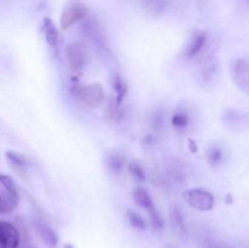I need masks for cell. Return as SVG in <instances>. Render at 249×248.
Listing matches in <instances>:
<instances>
[{"label":"cell","mask_w":249,"mask_h":248,"mask_svg":"<svg viewBox=\"0 0 249 248\" xmlns=\"http://www.w3.org/2000/svg\"><path fill=\"white\" fill-rule=\"evenodd\" d=\"M43 33L46 44L53 49L57 48L58 43H60V32L53 19L49 17H45L43 19Z\"/></svg>","instance_id":"9c48e42d"},{"label":"cell","mask_w":249,"mask_h":248,"mask_svg":"<svg viewBox=\"0 0 249 248\" xmlns=\"http://www.w3.org/2000/svg\"><path fill=\"white\" fill-rule=\"evenodd\" d=\"M106 167L112 174H121L126 164V157L121 152H111L106 156Z\"/></svg>","instance_id":"30bf717a"},{"label":"cell","mask_w":249,"mask_h":248,"mask_svg":"<svg viewBox=\"0 0 249 248\" xmlns=\"http://www.w3.org/2000/svg\"><path fill=\"white\" fill-rule=\"evenodd\" d=\"M66 60L72 73H79L88 63V49L82 41H71L66 45Z\"/></svg>","instance_id":"3957f363"},{"label":"cell","mask_w":249,"mask_h":248,"mask_svg":"<svg viewBox=\"0 0 249 248\" xmlns=\"http://www.w3.org/2000/svg\"><path fill=\"white\" fill-rule=\"evenodd\" d=\"M224 150L221 146L219 145H211L206 151V158L207 162L211 165L215 167V165L221 164L224 160Z\"/></svg>","instance_id":"2e32d148"},{"label":"cell","mask_w":249,"mask_h":248,"mask_svg":"<svg viewBox=\"0 0 249 248\" xmlns=\"http://www.w3.org/2000/svg\"><path fill=\"white\" fill-rule=\"evenodd\" d=\"M71 95L78 105L84 108H97L104 104L106 94L100 83L92 84H73Z\"/></svg>","instance_id":"6da1fadb"},{"label":"cell","mask_w":249,"mask_h":248,"mask_svg":"<svg viewBox=\"0 0 249 248\" xmlns=\"http://www.w3.org/2000/svg\"><path fill=\"white\" fill-rule=\"evenodd\" d=\"M18 203V197H15L10 195L4 190V195L0 194V213H11L16 208Z\"/></svg>","instance_id":"ac0fdd59"},{"label":"cell","mask_w":249,"mask_h":248,"mask_svg":"<svg viewBox=\"0 0 249 248\" xmlns=\"http://www.w3.org/2000/svg\"><path fill=\"white\" fill-rule=\"evenodd\" d=\"M89 15V10L79 0H72L63 9L60 18V27L62 31H67L78 22L85 19Z\"/></svg>","instance_id":"277c9868"},{"label":"cell","mask_w":249,"mask_h":248,"mask_svg":"<svg viewBox=\"0 0 249 248\" xmlns=\"http://www.w3.org/2000/svg\"><path fill=\"white\" fill-rule=\"evenodd\" d=\"M148 124L152 128V130L160 131L164 124V113L160 109H153L152 113L148 116Z\"/></svg>","instance_id":"7402d4cb"},{"label":"cell","mask_w":249,"mask_h":248,"mask_svg":"<svg viewBox=\"0 0 249 248\" xmlns=\"http://www.w3.org/2000/svg\"><path fill=\"white\" fill-rule=\"evenodd\" d=\"M168 248H174V247H168Z\"/></svg>","instance_id":"83f0119b"},{"label":"cell","mask_w":249,"mask_h":248,"mask_svg":"<svg viewBox=\"0 0 249 248\" xmlns=\"http://www.w3.org/2000/svg\"><path fill=\"white\" fill-rule=\"evenodd\" d=\"M232 78L243 91L249 94V56L235 61L232 66Z\"/></svg>","instance_id":"8992f818"},{"label":"cell","mask_w":249,"mask_h":248,"mask_svg":"<svg viewBox=\"0 0 249 248\" xmlns=\"http://www.w3.org/2000/svg\"><path fill=\"white\" fill-rule=\"evenodd\" d=\"M172 125L177 130H185L190 125V116L185 111H178L172 117Z\"/></svg>","instance_id":"44dd1931"},{"label":"cell","mask_w":249,"mask_h":248,"mask_svg":"<svg viewBox=\"0 0 249 248\" xmlns=\"http://www.w3.org/2000/svg\"><path fill=\"white\" fill-rule=\"evenodd\" d=\"M208 43V33L206 31H195L185 45L182 56L185 58H194L202 53Z\"/></svg>","instance_id":"5b68a950"},{"label":"cell","mask_w":249,"mask_h":248,"mask_svg":"<svg viewBox=\"0 0 249 248\" xmlns=\"http://www.w3.org/2000/svg\"><path fill=\"white\" fill-rule=\"evenodd\" d=\"M126 219H128L131 228L135 229V230L143 231L146 228H147V223H146L145 218H143L141 214H139L138 212L133 211V209L126 211Z\"/></svg>","instance_id":"ffe728a7"},{"label":"cell","mask_w":249,"mask_h":248,"mask_svg":"<svg viewBox=\"0 0 249 248\" xmlns=\"http://www.w3.org/2000/svg\"><path fill=\"white\" fill-rule=\"evenodd\" d=\"M169 1L170 0H138V4L140 5L143 11L153 15V16H157L164 11Z\"/></svg>","instance_id":"9a60e30c"},{"label":"cell","mask_w":249,"mask_h":248,"mask_svg":"<svg viewBox=\"0 0 249 248\" xmlns=\"http://www.w3.org/2000/svg\"><path fill=\"white\" fill-rule=\"evenodd\" d=\"M6 159L10 163L12 169L19 175V177H24L27 174V168H28V162H27L26 157L17 152H12L9 151L6 152Z\"/></svg>","instance_id":"7c38bea8"},{"label":"cell","mask_w":249,"mask_h":248,"mask_svg":"<svg viewBox=\"0 0 249 248\" xmlns=\"http://www.w3.org/2000/svg\"><path fill=\"white\" fill-rule=\"evenodd\" d=\"M182 197L191 208L198 212L212 211L214 208V204H215V198H214L213 194L209 192L208 190L201 189V187L186 190Z\"/></svg>","instance_id":"7a4b0ae2"},{"label":"cell","mask_w":249,"mask_h":248,"mask_svg":"<svg viewBox=\"0 0 249 248\" xmlns=\"http://www.w3.org/2000/svg\"><path fill=\"white\" fill-rule=\"evenodd\" d=\"M133 199L138 207L145 211H150L155 207V202H153L152 197L148 194V191L143 187H136L133 191Z\"/></svg>","instance_id":"5bb4252c"},{"label":"cell","mask_w":249,"mask_h":248,"mask_svg":"<svg viewBox=\"0 0 249 248\" xmlns=\"http://www.w3.org/2000/svg\"><path fill=\"white\" fill-rule=\"evenodd\" d=\"M169 218L172 221V226L175 229L177 232H179L180 235H186L187 233V225L186 220H185L184 213L181 212V209L178 206H170L169 208Z\"/></svg>","instance_id":"8fae6325"},{"label":"cell","mask_w":249,"mask_h":248,"mask_svg":"<svg viewBox=\"0 0 249 248\" xmlns=\"http://www.w3.org/2000/svg\"><path fill=\"white\" fill-rule=\"evenodd\" d=\"M243 1H245V2H246V4H247V5H248V6H249V0H243Z\"/></svg>","instance_id":"4316f807"},{"label":"cell","mask_w":249,"mask_h":248,"mask_svg":"<svg viewBox=\"0 0 249 248\" xmlns=\"http://www.w3.org/2000/svg\"><path fill=\"white\" fill-rule=\"evenodd\" d=\"M123 105L117 104L116 100L112 99L108 102V105L106 106V116L109 121L112 122H118L121 121L124 117V111H123Z\"/></svg>","instance_id":"d6986e66"},{"label":"cell","mask_w":249,"mask_h":248,"mask_svg":"<svg viewBox=\"0 0 249 248\" xmlns=\"http://www.w3.org/2000/svg\"><path fill=\"white\" fill-rule=\"evenodd\" d=\"M111 85L114 94H116V96H114L116 102L119 105H123L124 99H125L126 94H128V87H126L122 75H119L118 73H113L111 77Z\"/></svg>","instance_id":"4fadbf2b"},{"label":"cell","mask_w":249,"mask_h":248,"mask_svg":"<svg viewBox=\"0 0 249 248\" xmlns=\"http://www.w3.org/2000/svg\"><path fill=\"white\" fill-rule=\"evenodd\" d=\"M129 174L133 177V179L138 182H143L146 180V169L142 163L138 159L130 160L126 165Z\"/></svg>","instance_id":"e0dca14e"},{"label":"cell","mask_w":249,"mask_h":248,"mask_svg":"<svg viewBox=\"0 0 249 248\" xmlns=\"http://www.w3.org/2000/svg\"><path fill=\"white\" fill-rule=\"evenodd\" d=\"M202 248H229L224 242L218 240H208L203 243Z\"/></svg>","instance_id":"d4e9b609"},{"label":"cell","mask_w":249,"mask_h":248,"mask_svg":"<svg viewBox=\"0 0 249 248\" xmlns=\"http://www.w3.org/2000/svg\"><path fill=\"white\" fill-rule=\"evenodd\" d=\"M34 230H36L38 237L43 241V243L45 246H48L49 248H56L58 243V236L56 233V231L51 228L50 224L48 221L43 220V219H34L33 221Z\"/></svg>","instance_id":"52a82bcc"},{"label":"cell","mask_w":249,"mask_h":248,"mask_svg":"<svg viewBox=\"0 0 249 248\" xmlns=\"http://www.w3.org/2000/svg\"><path fill=\"white\" fill-rule=\"evenodd\" d=\"M19 232L12 224L0 221V248H18Z\"/></svg>","instance_id":"ba28073f"},{"label":"cell","mask_w":249,"mask_h":248,"mask_svg":"<svg viewBox=\"0 0 249 248\" xmlns=\"http://www.w3.org/2000/svg\"><path fill=\"white\" fill-rule=\"evenodd\" d=\"M0 184L2 185L5 191L9 192L12 196L18 197V191H17L16 184H15L11 177H9V175H0Z\"/></svg>","instance_id":"cb8c5ba5"},{"label":"cell","mask_w":249,"mask_h":248,"mask_svg":"<svg viewBox=\"0 0 249 248\" xmlns=\"http://www.w3.org/2000/svg\"><path fill=\"white\" fill-rule=\"evenodd\" d=\"M63 248H73V246L71 245V243H67V245H65V247Z\"/></svg>","instance_id":"484cf974"},{"label":"cell","mask_w":249,"mask_h":248,"mask_svg":"<svg viewBox=\"0 0 249 248\" xmlns=\"http://www.w3.org/2000/svg\"><path fill=\"white\" fill-rule=\"evenodd\" d=\"M147 213H148V218H150L151 226H152V228L157 231L162 230V229L164 228V221H163L162 216H160V212L157 211L156 206L153 207L152 209H150Z\"/></svg>","instance_id":"603a6c76"}]
</instances>
